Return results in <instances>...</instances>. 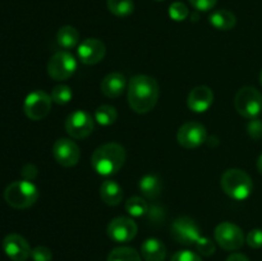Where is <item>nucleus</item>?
<instances>
[{
    "label": "nucleus",
    "mask_w": 262,
    "mask_h": 261,
    "mask_svg": "<svg viewBox=\"0 0 262 261\" xmlns=\"http://www.w3.org/2000/svg\"><path fill=\"white\" fill-rule=\"evenodd\" d=\"M160 96V87L154 77L137 74L128 83V104L137 114H146L156 106Z\"/></svg>",
    "instance_id": "nucleus-1"
},
{
    "label": "nucleus",
    "mask_w": 262,
    "mask_h": 261,
    "mask_svg": "<svg viewBox=\"0 0 262 261\" xmlns=\"http://www.w3.org/2000/svg\"><path fill=\"white\" fill-rule=\"evenodd\" d=\"M127 159L125 148L120 143L107 142L99 146L91 156L92 169L99 176L110 177L123 168Z\"/></svg>",
    "instance_id": "nucleus-2"
},
{
    "label": "nucleus",
    "mask_w": 262,
    "mask_h": 261,
    "mask_svg": "<svg viewBox=\"0 0 262 261\" xmlns=\"http://www.w3.org/2000/svg\"><path fill=\"white\" fill-rule=\"evenodd\" d=\"M220 184L227 196L238 201L248 199L253 191L252 178L247 171L242 169H228L222 176Z\"/></svg>",
    "instance_id": "nucleus-3"
},
{
    "label": "nucleus",
    "mask_w": 262,
    "mask_h": 261,
    "mask_svg": "<svg viewBox=\"0 0 262 261\" xmlns=\"http://www.w3.org/2000/svg\"><path fill=\"white\" fill-rule=\"evenodd\" d=\"M37 199L38 188L27 179L12 182L4 191V200L14 209H28L36 204Z\"/></svg>",
    "instance_id": "nucleus-4"
},
{
    "label": "nucleus",
    "mask_w": 262,
    "mask_h": 261,
    "mask_svg": "<svg viewBox=\"0 0 262 261\" xmlns=\"http://www.w3.org/2000/svg\"><path fill=\"white\" fill-rule=\"evenodd\" d=\"M234 107L238 114L243 118H257L262 112V94L256 87H242L235 94Z\"/></svg>",
    "instance_id": "nucleus-5"
},
{
    "label": "nucleus",
    "mask_w": 262,
    "mask_h": 261,
    "mask_svg": "<svg viewBox=\"0 0 262 261\" xmlns=\"http://www.w3.org/2000/svg\"><path fill=\"white\" fill-rule=\"evenodd\" d=\"M77 71V59L68 50L54 54L48 63V74L54 81H67Z\"/></svg>",
    "instance_id": "nucleus-6"
},
{
    "label": "nucleus",
    "mask_w": 262,
    "mask_h": 261,
    "mask_svg": "<svg viewBox=\"0 0 262 261\" xmlns=\"http://www.w3.org/2000/svg\"><path fill=\"white\" fill-rule=\"evenodd\" d=\"M215 242L227 251L239 250L245 245L243 230L232 222H223L215 228Z\"/></svg>",
    "instance_id": "nucleus-7"
},
{
    "label": "nucleus",
    "mask_w": 262,
    "mask_h": 261,
    "mask_svg": "<svg viewBox=\"0 0 262 261\" xmlns=\"http://www.w3.org/2000/svg\"><path fill=\"white\" fill-rule=\"evenodd\" d=\"M51 96L42 90H36L26 96L23 102V112L31 120H41L50 113Z\"/></svg>",
    "instance_id": "nucleus-8"
},
{
    "label": "nucleus",
    "mask_w": 262,
    "mask_h": 261,
    "mask_svg": "<svg viewBox=\"0 0 262 261\" xmlns=\"http://www.w3.org/2000/svg\"><path fill=\"white\" fill-rule=\"evenodd\" d=\"M64 127L72 138L83 140L94 132L95 120L86 110H76L67 117Z\"/></svg>",
    "instance_id": "nucleus-9"
},
{
    "label": "nucleus",
    "mask_w": 262,
    "mask_h": 261,
    "mask_svg": "<svg viewBox=\"0 0 262 261\" xmlns=\"http://www.w3.org/2000/svg\"><path fill=\"white\" fill-rule=\"evenodd\" d=\"M171 235L183 246H193L201 238L197 223L189 216H179L171 224Z\"/></svg>",
    "instance_id": "nucleus-10"
},
{
    "label": "nucleus",
    "mask_w": 262,
    "mask_h": 261,
    "mask_svg": "<svg viewBox=\"0 0 262 261\" xmlns=\"http://www.w3.org/2000/svg\"><path fill=\"white\" fill-rule=\"evenodd\" d=\"M207 138V130L202 123L200 122H187L182 125L177 133L178 143L184 148H197Z\"/></svg>",
    "instance_id": "nucleus-11"
},
{
    "label": "nucleus",
    "mask_w": 262,
    "mask_h": 261,
    "mask_svg": "<svg viewBox=\"0 0 262 261\" xmlns=\"http://www.w3.org/2000/svg\"><path fill=\"white\" fill-rule=\"evenodd\" d=\"M107 237L117 243H127L135 240L138 233L136 222L130 217L118 216L110 220L106 228Z\"/></svg>",
    "instance_id": "nucleus-12"
},
{
    "label": "nucleus",
    "mask_w": 262,
    "mask_h": 261,
    "mask_svg": "<svg viewBox=\"0 0 262 261\" xmlns=\"http://www.w3.org/2000/svg\"><path fill=\"white\" fill-rule=\"evenodd\" d=\"M53 155L56 163L64 168H72L77 165L81 159V150L74 141L69 138H59L53 146Z\"/></svg>",
    "instance_id": "nucleus-13"
},
{
    "label": "nucleus",
    "mask_w": 262,
    "mask_h": 261,
    "mask_svg": "<svg viewBox=\"0 0 262 261\" xmlns=\"http://www.w3.org/2000/svg\"><path fill=\"white\" fill-rule=\"evenodd\" d=\"M77 55L81 63L86 66H95L105 58L106 46L99 38H86L77 48Z\"/></svg>",
    "instance_id": "nucleus-14"
},
{
    "label": "nucleus",
    "mask_w": 262,
    "mask_h": 261,
    "mask_svg": "<svg viewBox=\"0 0 262 261\" xmlns=\"http://www.w3.org/2000/svg\"><path fill=\"white\" fill-rule=\"evenodd\" d=\"M3 251L12 261H26L31 256L30 243L17 233H10L3 240Z\"/></svg>",
    "instance_id": "nucleus-15"
},
{
    "label": "nucleus",
    "mask_w": 262,
    "mask_h": 261,
    "mask_svg": "<svg viewBox=\"0 0 262 261\" xmlns=\"http://www.w3.org/2000/svg\"><path fill=\"white\" fill-rule=\"evenodd\" d=\"M214 91L209 86L201 84L191 90L187 97V106L191 112L201 114L211 107L214 104Z\"/></svg>",
    "instance_id": "nucleus-16"
},
{
    "label": "nucleus",
    "mask_w": 262,
    "mask_h": 261,
    "mask_svg": "<svg viewBox=\"0 0 262 261\" xmlns=\"http://www.w3.org/2000/svg\"><path fill=\"white\" fill-rule=\"evenodd\" d=\"M127 87V79L125 76L120 72H112L102 78L100 83V90L102 95L109 99H117L124 92Z\"/></svg>",
    "instance_id": "nucleus-17"
},
{
    "label": "nucleus",
    "mask_w": 262,
    "mask_h": 261,
    "mask_svg": "<svg viewBox=\"0 0 262 261\" xmlns=\"http://www.w3.org/2000/svg\"><path fill=\"white\" fill-rule=\"evenodd\" d=\"M141 256L145 261H164L166 257V247L158 238H147L141 245Z\"/></svg>",
    "instance_id": "nucleus-18"
},
{
    "label": "nucleus",
    "mask_w": 262,
    "mask_h": 261,
    "mask_svg": "<svg viewBox=\"0 0 262 261\" xmlns=\"http://www.w3.org/2000/svg\"><path fill=\"white\" fill-rule=\"evenodd\" d=\"M100 197L107 206H118L123 200V188L118 182L106 179L100 186Z\"/></svg>",
    "instance_id": "nucleus-19"
},
{
    "label": "nucleus",
    "mask_w": 262,
    "mask_h": 261,
    "mask_svg": "<svg viewBox=\"0 0 262 261\" xmlns=\"http://www.w3.org/2000/svg\"><path fill=\"white\" fill-rule=\"evenodd\" d=\"M210 25L219 31H230L237 25V18L230 10H215L209 17Z\"/></svg>",
    "instance_id": "nucleus-20"
},
{
    "label": "nucleus",
    "mask_w": 262,
    "mask_h": 261,
    "mask_svg": "<svg viewBox=\"0 0 262 261\" xmlns=\"http://www.w3.org/2000/svg\"><path fill=\"white\" fill-rule=\"evenodd\" d=\"M138 188L142 192V194L147 199H156L161 193L163 184L160 178L155 174H146L138 182Z\"/></svg>",
    "instance_id": "nucleus-21"
},
{
    "label": "nucleus",
    "mask_w": 262,
    "mask_h": 261,
    "mask_svg": "<svg viewBox=\"0 0 262 261\" xmlns=\"http://www.w3.org/2000/svg\"><path fill=\"white\" fill-rule=\"evenodd\" d=\"M56 42L64 50H71L78 46L79 32L73 26H63L56 32Z\"/></svg>",
    "instance_id": "nucleus-22"
},
{
    "label": "nucleus",
    "mask_w": 262,
    "mask_h": 261,
    "mask_svg": "<svg viewBox=\"0 0 262 261\" xmlns=\"http://www.w3.org/2000/svg\"><path fill=\"white\" fill-rule=\"evenodd\" d=\"M95 122L99 123L100 125L104 127H109V125L114 124L118 119V112L114 106L112 105H100L96 110H95Z\"/></svg>",
    "instance_id": "nucleus-23"
},
{
    "label": "nucleus",
    "mask_w": 262,
    "mask_h": 261,
    "mask_svg": "<svg viewBox=\"0 0 262 261\" xmlns=\"http://www.w3.org/2000/svg\"><path fill=\"white\" fill-rule=\"evenodd\" d=\"M106 261H142L141 253H138L135 248L120 246L110 251Z\"/></svg>",
    "instance_id": "nucleus-24"
},
{
    "label": "nucleus",
    "mask_w": 262,
    "mask_h": 261,
    "mask_svg": "<svg viewBox=\"0 0 262 261\" xmlns=\"http://www.w3.org/2000/svg\"><path fill=\"white\" fill-rule=\"evenodd\" d=\"M107 9L112 14L117 17L124 18L135 12V3L133 0H107Z\"/></svg>",
    "instance_id": "nucleus-25"
},
{
    "label": "nucleus",
    "mask_w": 262,
    "mask_h": 261,
    "mask_svg": "<svg viewBox=\"0 0 262 261\" xmlns=\"http://www.w3.org/2000/svg\"><path fill=\"white\" fill-rule=\"evenodd\" d=\"M125 210L132 217H142L148 212V204L140 196H133L125 202Z\"/></svg>",
    "instance_id": "nucleus-26"
},
{
    "label": "nucleus",
    "mask_w": 262,
    "mask_h": 261,
    "mask_svg": "<svg viewBox=\"0 0 262 261\" xmlns=\"http://www.w3.org/2000/svg\"><path fill=\"white\" fill-rule=\"evenodd\" d=\"M50 96L53 102H55V104L66 105L68 104L72 100V97H73V91H72L71 87L67 86V84H58V86H55L53 89Z\"/></svg>",
    "instance_id": "nucleus-27"
},
{
    "label": "nucleus",
    "mask_w": 262,
    "mask_h": 261,
    "mask_svg": "<svg viewBox=\"0 0 262 261\" xmlns=\"http://www.w3.org/2000/svg\"><path fill=\"white\" fill-rule=\"evenodd\" d=\"M189 15V10L186 4L181 2H176L169 7V17L177 22H182V20L187 19Z\"/></svg>",
    "instance_id": "nucleus-28"
},
{
    "label": "nucleus",
    "mask_w": 262,
    "mask_h": 261,
    "mask_svg": "<svg viewBox=\"0 0 262 261\" xmlns=\"http://www.w3.org/2000/svg\"><path fill=\"white\" fill-rule=\"evenodd\" d=\"M194 246H196L200 255L206 256V257H209V256H211L215 252V243L209 237H201Z\"/></svg>",
    "instance_id": "nucleus-29"
},
{
    "label": "nucleus",
    "mask_w": 262,
    "mask_h": 261,
    "mask_svg": "<svg viewBox=\"0 0 262 261\" xmlns=\"http://www.w3.org/2000/svg\"><path fill=\"white\" fill-rule=\"evenodd\" d=\"M31 257L33 261H51L53 252L45 246H37L31 251Z\"/></svg>",
    "instance_id": "nucleus-30"
},
{
    "label": "nucleus",
    "mask_w": 262,
    "mask_h": 261,
    "mask_svg": "<svg viewBox=\"0 0 262 261\" xmlns=\"http://www.w3.org/2000/svg\"><path fill=\"white\" fill-rule=\"evenodd\" d=\"M170 261H202V258L199 253L193 252V251L181 250L177 251V252L171 256Z\"/></svg>",
    "instance_id": "nucleus-31"
},
{
    "label": "nucleus",
    "mask_w": 262,
    "mask_h": 261,
    "mask_svg": "<svg viewBox=\"0 0 262 261\" xmlns=\"http://www.w3.org/2000/svg\"><path fill=\"white\" fill-rule=\"evenodd\" d=\"M247 133L253 140H261L262 138V120L253 118L250 119L247 124Z\"/></svg>",
    "instance_id": "nucleus-32"
},
{
    "label": "nucleus",
    "mask_w": 262,
    "mask_h": 261,
    "mask_svg": "<svg viewBox=\"0 0 262 261\" xmlns=\"http://www.w3.org/2000/svg\"><path fill=\"white\" fill-rule=\"evenodd\" d=\"M246 242L251 248H262V229H252L248 232L247 237H246Z\"/></svg>",
    "instance_id": "nucleus-33"
},
{
    "label": "nucleus",
    "mask_w": 262,
    "mask_h": 261,
    "mask_svg": "<svg viewBox=\"0 0 262 261\" xmlns=\"http://www.w3.org/2000/svg\"><path fill=\"white\" fill-rule=\"evenodd\" d=\"M193 8H196L199 12H209L216 5L217 0H189Z\"/></svg>",
    "instance_id": "nucleus-34"
},
{
    "label": "nucleus",
    "mask_w": 262,
    "mask_h": 261,
    "mask_svg": "<svg viewBox=\"0 0 262 261\" xmlns=\"http://www.w3.org/2000/svg\"><path fill=\"white\" fill-rule=\"evenodd\" d=\"M22 176L23 178L27 179V181H32L35 179V177L37 176V169L33 164H27V165L23 166L22 169Z\"/></svg>",
    "instance_id": "nucleus-35"
},
{
    "label": "nucleus",
    "mask_w": 262,
    "mask_h": 261,
    "mask_svg": "<svg viewBox=\"0 0 262 261\" xmlns=\"http://www.w3.org/2000/svg\"><path fill=\"white\" fill-rule=\"evenodd\" d=\"M225 261H250V258L243 253H232Z\"/></svg>",
    "instance_id": "nucleus-36"
},
{
    "label": "nucleus",
    "mask_w": 262,
    "mask_h": 261,
    "mask_svg": "<svg viewBox=\"0 0 262 261\" xmlns=\"http://www.w3.org/2000/svg\"><path fill=\"white\" fill-rule=\"evenodd\" d=\"M257 169L260 171V174L262 176V154L260 155V158L257 159Z\"/></svg>",
    "instance_id": "nucleus-37"
},
{
    "label": "nucleus",
    "mask_w": 262,
    "mask_h": 261,
    "mask_svg": "<svg viewBox=\"0 0 262 261\" xmlns=\"http://www.w3.org/2000/svg\"><path fill=\"white\" fill-rule=\"evenodd\" d=\"M260 83H261V86H262V72H261V74H260Z\"/></svg>",
    "instance_id": "nucleus-38"
},
{
    "label": "nucleus",
    "mask_w": 262,
    "mask_h": 261,
    "mask_svg": "<svg viewBox=\"0 0 262 261\" xmlns=\"http://www.w3.org/2000/svg\"><path fill=\"white\" fill-rule=\"evenodd\" d=\"M156 2H163V0H156Z\"/></svg>",
    "instance_id": "nucleus-39"
}]
</instances>
